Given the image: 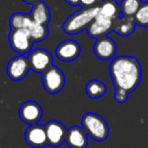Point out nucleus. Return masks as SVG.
Returning <instances> with one entry per match:
<instances>
[{"label":"nucleus","mask_w":148,"mask_h":148,"mask_svg":"<svg viewBox=\"0 0 148 148\" xmlns=\"http://www.w3.org/2000/svg\"><path fill=\"white\" fill-rule=\"evenodd\" d=\"M110 75L115 89L131 93L141 82V66L137 58L133 56H118L110 64Z\"/></svg>","instance_id":"obj_1"},{"label":"nucleus","mask_w":148,"mask_h":148,"mask_svg":"<svg viewBox=\"0 0 148 148\" xmlns=\"http://www.w3.org/2000/svg\"><path fill=\"white\" fill-rule=\"evenodd\" d=\"M99 6L83 7L82 9L72 13L62 25V29L69 36H75L86 29L95 17L99 14Z\"/></svg>","instance_id":"obj_2"},{"label":"nucleus","mask_w":148,"mask_h":148,"mask_svg":"<svg viewBox=\"0 0 148 148\" xmlns=\"http://www.w3.org/2000/svg\"><path fill=\"white\" fill-rule=\"evenodd\" d=\"M81 127L88 137L97 142L105 141L110 133L107 121L95 113L85 114L81 119Z\"/></svg>","instance_id":"obj_3"},{"label":"nucleus","mask_w":148,"mask_h":148,"mask_svg":"<svg viewBox=\"0 0 148 148\" xmlns=\"http://www.w3.org/2000/svg\"><path fill=\"white\" fill-rule=\"evenodd\" d=\"M42 82L44 89L50 95L60 92L65 86V74L57 66L52 65L42 74Z\"/></svg>","instance_id":"obj_4"},{"label":"nucleus","mask_w":148,"mask_h":148,"mask_svg":"<svg viewBox=\"0 0 148 148\" xmlns=\"http://www.w3.org/2000/svg\"><path fill=\"white\" fill-rule=\"evenodd\" d=\"M8 40L12 51L18 55H29L33 49L34 42L25 29H10Z\"/></svg>","instance_id":"obj_5"},{"label":"nucleus","mask_w":148,"mask_h":148,"mask_svg":"<svg viewBox=\"0 0 148 148\" xmlns=\"http://www.w3.org/2000/svg\"><path fill=\"white\" fill-rule=\"evenodd\" d=\"M29 68L36 73L43 74L53 65V56L48 50L43 48L32 50L27 55Z\"/></svg>","instance_id":"obj_6"},{"label":"nucleus","mask_w":148,"mask_h":148,"mask_svg":"<svg viewBox=\"0 0 148 148\" xmlns=\"http://www.w3.org/2000/svg\"><path fill=\"white\" fill-rule=\"evenodd\" d=\"M31 70L27 57L25 55H17L8 62L6 67L7 76L13 81H21L27 75Z\"/></svg>","instance_id":"obj_7"},{"label":"nucleus","mask_w":148,"mask_h":148,"mask_svg":"<svg viewBox=\"0 0 148 148\" xmlns=\"http://www.w3.org/2000/svg\"><path fill=\"white\" fill-rule=\"evenodd\" d=\"M19 119L27 125L38 124L43 118V109L39 103L27 101L21 106L18 111Z\"/></svg>","instance_id":"obj_8"},{"label":"nucleus","mask_w":148,"mask_h":148,"mask_svg":"<svg viewBox=\"0 0 148 148\" xmlns=\"http://www.w3.org/2000/svg\"><path fill=\"white\" fill-rule=\"evenodd\" d=\"M55 53L60 61L72 62L80 56L81 47L75 40H65L57 46Z\"/></svg>","instance_id":"obj_9"},{"label":"nucleus","mask_w":148,"mask_h":148,"mask_svg":"<svg viewBox=\"0 0 148 148\" xmlns=\"http://www.w3.org/2000/svg\"><path fill=\"white\" fill-rule=\"evenodd\" d=\"M46 134H47L48 145L52 147H59L66 139L67 129L59 121L52 120L45 125Z\"/></svg>","instance_id":"obj_10"},{"label":"nucleus","mask_w":148,"mask_h":148,"mask_svg":"<svg viewBox=\"0 0 148 148\" xmlns=\"http://www.w3.org/2000/svg\"><path fill=\"white\" fill-rule=\"evenodd\" d=\"M25 140L33 148H44L48 145L45 125H29L25 132Z\"/></svg>","instance_id":"obj_11"},{"label":"nucleus","mask_w":148,"mask_h":148,"mask_svg":"<svg viewBox=\"0 0 148 148\" xmlns=\"http://www.w3.org/2000/svg\"><path fill=\"white\" fill-rule=\"evenodd\" d=\"M93 53L99 59L103 61L113 60L117 54V45L113 39L107 36L99 38L93 45Z\"/></svg>","instance_id":"obj_12"},{"label":"nucleus","mask_w":148,"mask_h":148,"mask_svg":"<svg viewBox=\"0 0 148 148\" xmlns=\"http://www.w3.org/2000/svg\"><path fill=\"white\" fill-rule=\"evenodd\" d=\"M86 29L88 36L93 39L105 37L111 29H113V21L99 13Z\"/></svg>","instance_id":"obj_13"},{"label":"nucleus","mask_w":148,"mask_h":148,"mask_svg":"<svg viewBox=\"0 0 148 148\" xmlns=\"http://www.w3.org/2000/svg\"><path fill=\"white\" fill-rule=\"evenodd\" d=\"M65 142L69 148H86L88 136L81 126H73L67 129Z\"/></svg>","instance_id":"obj_14"},{"label":"nucleus","mask_w":148,"mask_h":148,"mask_svg":"<svg viewBox=\"0 0 148 148\" xmlns=\"http://www.w3.org/2000/svg\"><path fill=\"white\" fill-rule=\"evenodd\" d=\"M136 21L134 17L123 16L121 13L118 18L113 21V29L121 37H128L135 31Z\"/></svg>","instance_id":"obj_15"},{"label":"nucleus","mask_w":148,"mask_h":148,"mask_svg":"<svg viewBox=\"0 0 148 148\" xmlns=\"http://www.w3.org/2000/svg\"><path fill=\"white\" fill-rule=\"evenodd\" d=\"M29 15H31L32 19L35 23H38L40 25H48L50 21H51L50 9L48 7V5L45 2H43V1L34 5Z\"/></svg>","instance_id":"obj_16"},{"label":"nucleus","mask_w":148,"mask_h":148,"mask_svg":"<svg viewBox=\"0 0 148 148\" xmlns=\"http://www.w3.org/2000/svg\"><path fill=\"white\" fill-rule=\"evenodd\" d=\"M99 14L115 21L121 15V7L115 0H103L99 3Z\"/></svg>","instance_id":"obj_17"},{"label":"nucleus","mask_w":148,"mask_h":148,"mask_svg":"<svg viewBox=\"0 0 148 148\" xmlns=\"http://www.w3.org/2000/svg\"><path fill=\"white\" fill-rule=\"evenodd\" d=\"M25 29L29 32V37L33 40L34 43H41L49 35V27H48V25H40L38 23H35L34 21H31L29 27Z\"/></svg>","instance_id":"obj_18"},{"label":"nucleus","mask_w":148,"mask_h":148,"mask_svg":"<svg viewBox=\"0 0 148 148\" xmlns=\"http://www.w3.org/2000/svg\"><path fill=\"white\" fill-rule=\"evenodd\" d=\"M85 92L91 99H97L107 92V86L103 82L97 79L88 81L85 85Z\"/></svg>","instance_id":"obj_19"},{"label":"nucleus","mask_w":148,"mask_h":148,"mask_svg":"<svg viewBox=\"0 0 148 148\" xmlns=\"http://www.w3.org/2000/svg\"><path fill=\"white\" fill-rule=\"evenodd\" d=\"M32 21L33 19L29 14L23 12H15L11 15L10 19H9V25H10L11 29H27Z\"/></svg>","instance_id":"obj_20"},{"label":"nucleus","mask_w":148,"mask_h":148,"mask_svg":"<svg viewBox=\"0 0 148 148\" xmlns=\"http://www.w3.org/2000/svg\"><path fill=\"white\" fill-rule=\"evenodd\" d=\"M141 5V0H122L120 5L122 15L127 17H134Z\"/></svg>","instance_id":"obj_21"},{"label":"nucleus","mask_w":148,"mask_h":148,"mask_svg":"<svg viewBox=\"0 0 148 148\" xmlns=\"http://www.w3.org/2000/svg\"><path fill=\"white\" fill-rule=\"evenodd\" d=\"M135 21L140 27H148V3L141 5L134 16Z\"/></svg>","instance_id":"obj_22"},{"label":"nucleus","mask_w":148,"mask_h":148,"mask_svg":"<svg viewBox=\"0 0 148 148\" xmlns=\"http://www.w3.org/2000/svg\"><path fill=\"white\" fill-rule=\"evenodd\" d=\"M130 93H128L127 91L122 90V89H115V99L116 101L120 103H124L127 101L128 97Z\"/></svg>","instance_id":"obj_23"},{"label":"nucleus","mask_w":148,"mask_h":148,"mask_svg":"<svg viewBox=\"0 0 148 148\" xmlns=\"http://www.w3.org/2000/svg\"><path fill=\"white\" fill-rule=\"evenodd\" d=\"M103 0H80V6L86 7H95L99 5Z\"/></svg>","instance_id":"obj_24"},{"label":"nucleus","mask_w":148,"mask_h":148,"mask_svg":"<svg viewBox=\"0 0 148 148\" xmlns=\"http://www.w3.org/2000/svg\"><path fill=\"white\" fill-rule=\"evenodd\" d=\"M64 1L71 6H80V0H64Z\"/></svg>","instance_id":"obj_25"},{"label":"nucleus","mask_w":148,"mask_h":148,"mask_svg":"<svg viewBox=\"0 0 148 148\" xmlns=\"http://www.w3.org/2000/svg\"><path fill=\"white\" fill-rule=\"evenodd\" d=\"M23 2H25L27 4H29V5H35V4H37V3H39V2H41L42 0H23Z\"/></svg>","instance_id":"obj_26"}]
</instances>
